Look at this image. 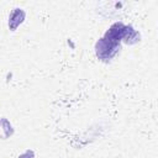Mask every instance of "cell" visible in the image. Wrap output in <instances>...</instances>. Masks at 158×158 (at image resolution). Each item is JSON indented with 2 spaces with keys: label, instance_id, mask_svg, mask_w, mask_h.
<instances>
[{
  "label": "cell",
  "instance_id": "obj_1",
  "mask_svg": "<svg viewBox=\"0 0 158 158\" xmlns=\"http://www.w3.org/2000/svg\"><path fill=\"white\" fill-rule=\"evenodd\" d=\"M96 56L102 59V60H106V59H110L114 57V54L117 52L118 47L117 46H114L109 42H106L104 38L99 40L98 43H96Z\"/></svg>",
  "mask_w": 158,
  "mask_h": 158
},
{
  "label": "cell",
  "instance_id": "obj_2",
  "mask_svg": "<svg viewBox=\"0 0 158 158\" xmlns=\"http://www.w3.org/2000/svg\"><path fill=\"white\" fill-rule=\"evenodd\" d=\"M25 19V12L21 9H15L9 17V27L11 30H16V27L23 21Z\"/></svg>",
  "mask_w": 158,
  "mask_h": 158
}]
</instances>
